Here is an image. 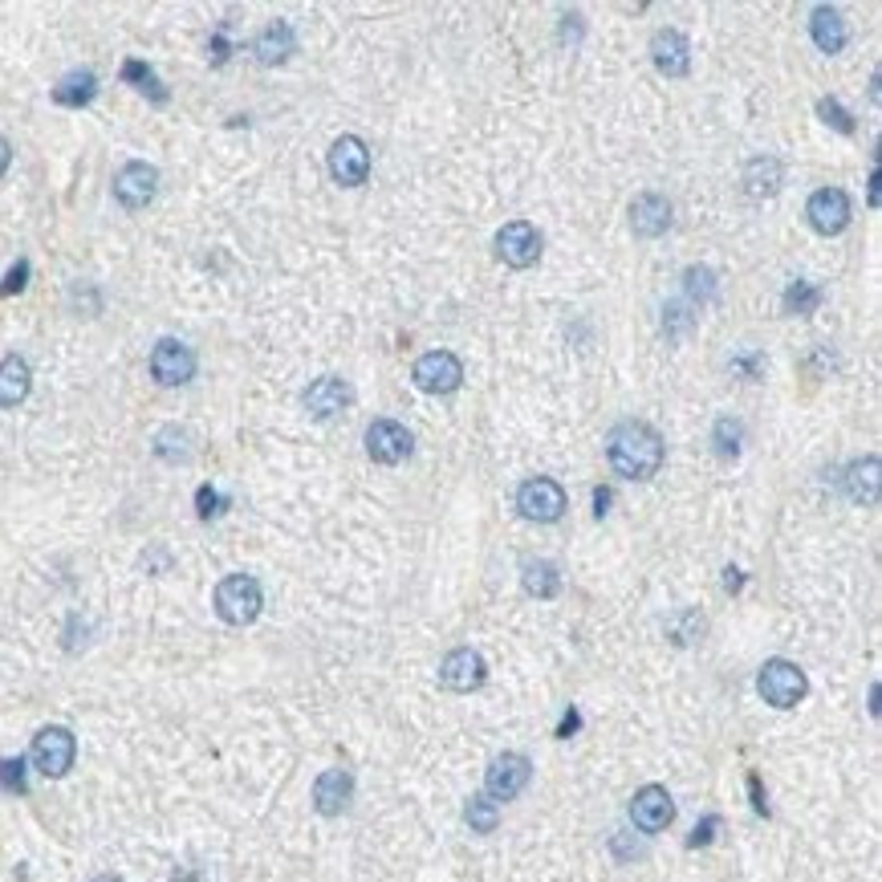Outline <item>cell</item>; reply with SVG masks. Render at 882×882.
<instances>
[{
  "mask_svg": "<svg viewBox=\"0 0 882 882\" xmlns=\"http://www.w3.org/2000/svg\"><path fill=\"white\" fill-rule=\"evenodd\" d=\"M821 302H826V290H821V285H813V281H794V285L785 290V297H781L785 314H797V317L818 314Z\"/></svg>",
  "mask_w": 882,
  "mask_h": 882,
  "instance_id": "obj_28",
  "label": "cell"
},
{
  "mask_svg": "<svg viewBox=\"0 0 882 882\" xmlns=\"http://www.w3.org/2000/svg\"><path fill=\"white\" fill-rule=\"evenodd\" d=\"M252 53L261 65H281L290 62V53H297V33H293L290 21H269L256 41H252Z\"/></svg>",
  "mask_w": 882,
  "mask_h": 882,
  "instance_id": "obj_19",
  "label": "cell"
},
{
  "mask_svg": "<svg viewBox=\"0 0 882 882\" xmlns=\"http://www.w3.org/2000/svg\"><path fill=\"white\" fill-rule=\"evenodd\" d=\"M411 448H416L411 431L403 423H395V419H375L366 428V452H370L375 464H403Z\"/></svg>",
  "mask_w": 882,
  "mask_h": 882,
  "instance_id": "obj_10",
  "label": "cell"
},
{
  "mask_svg": "<svg viewBox=\"0 0 882 882\" xmlns=\"http://www.w3.org/2000/svg\"><path fill=\"white\" fill-rule=\"evenodd\" d=\"M74 756H77L74 732L62 728V724H50V728H41L33 736V765L50 781H57V777H65V773L74 769Z\"/></svg>",
  "mask_w": 882,
  "mask_h": 882,
  "instance_id": "obj_4",
  "label": "cell"
},
{
  "mask_svg": "<svg viewBox=\"0 0 882 882\" xmlns=\"http://www.w3.org/2000/svg\"><path fill=\"white\" fill-rule=\"evenodd\" d=\"M818 114H821V123H826V126L842 130V135H854V118H850V111H846L838 98H818Z\"/></svg>",
  "mask_w": 882,
  "mask_h": 882,
  "instance_id": "obj_34",
  "label": "cell"
},
{
  "mask_svg": "<svg viewBox=\"0 0 882 882\" xmlns=\"http://www.w3.org/2000/svg\"><path fill=\"white\" fill-rule=\"evenodd\" d=\"M781 179H785L781 159H773V155H756V159H748V164H744L741 183H744V191H748L753 200H769L773 191L781 188Z\"/></svg>",
  "mask_w": 882,
  "mask_h": 882,
  "instance_id": "obj_21",
  "label": "cell"
},
{
  "mask_svg": "<svg viewBox=\"0 0 882 882\" xmlns=\"http://www.w3.org/2000/svg\"><path fill=\"white\" fill-rule=\"evenodd\" d=\"M651 62L663 77H683L692 70V45L680 29H659L651 38Z\"/></svg>",
  "mask_w": 882,
  "mask_h": 882,
  "instance_id": "obj_16",
  "label": "cell"
},
{
  "mask_svg": "<svg viewBox=\"0 0 882 882\" xmlns=\"http://www.w3.org/2000/svg\"><path fill=\"white\" fill-rule=\"evenodd\" d=\"M123 82H126V86H135L139 94H147V98H151L155 106H164V102H167L164 82L155 77V70L147 62H135V57H126V62H123Z\"/></svg>",
  "mask_w": 882,
  "mask_h": 882,
  "instance_id": "obj_27",
  "label": "cell"
},
{
  "mask_svg": "<svg viewBox=\"0 0 882 882\" xmlns=\"http://www.w3.org/2000/svg\"><path fill=\"white\" fill-rule=\"evenodd\" d=\"M90 882H123V879H114V874H98V879H90Z\"/></svg>",
  "mask_w": 882,
  "mask_h": 882,
  "instance_id": "obj_47",
  "label": "cell"
},
{
  "mask_svg": "<svg viewBox=\"0 0 882 882\" xmlns=\"http://www.w3.org/2000/svg\"><path fill=\"white\" fill-rule=\"evenodd\" d=\"M155 191H159V171H155L151 164H143V159L126 164L123 171L114 176V200L123 203L126 212L147 208V203L155 200Z\"/></svg>",
  "mask_w": 882,
  "mask_h": 882,
  "instance_id": "obj_11",
  "label": "cell"
},
{
  "mask_svg": "<svg viewBox=\"0 0 882 882\" xmlns=\"http://www.w3.org/2000/svg\"><path fill=\"white\" fill-rule=\"evenodd\" d=\"M326 164H329L334 183H342V188H363L366 176H370V151H366V143L358 139V135H342V139H334Z\"/></svg>",
  "mask_w": 882,
  "mask_h": 882,
  "instance_id": "obj_9",
  "label": "cell"
},
{
  "mask_svg": "<svg viewBox=\"0 0 882 882\" xmlns=\"http://www.w3.org/2000/svg\"><path fill=\"white\" fill-rule=\"evenodd\" d=\"M809 38H813V45H818L821 53H842L850 33H846V21L833 4H818V9L809 13Z\"/></svg>",
  "mask_w": 882,
  "mask_h": 882,
  "instance_id": "obj_22",
  "label": "cell"
},
{
  "mask_svg": "<svg viewBox=\"0 0 882 882\" xmlns=\"http://www.w3.org/2000/svg\"><path fill=\"white\" fill-rule=\"evenodd\" d=\"M354 801V777L346 769H326L314 781V806L322 818H338Z\"/></svg>",
  "mask_w": 882,
  "mask_h": 882,
  "instance_id": "obj_18",
  "label": "cell"
},
{
  "mask_svg": "<svg viewBox=\"0 0 882 882\" xmlns=\"http://www.w3.org/2000/svg\"><path fill=\"white\" fill-rule=\"evenodd\" d=\"M692 326H695V314H687L683 305H668V309H663V329H668V338H683Z\"/></svg>",
  "mask_w": 882,
  "mask_h": 882,
  "instance_id": "obj_36",
  "label": "cell"
},
{
  "mask_svg": "<svg viewBox=\"0 0 882 882\" xmlns=\"http://www.w3.org/2000/svg\"><path fill=\"white\" fill-rule=\"evenodd\" d=\"M533 777V765L529 756L521 753H501L496 760L489 765V773H484V797H492L496 806L501 801H513V797L525 794V785H529Z\"/></svg>",
  "mask_w": 882,
  "mask_h": 882,
  "instance_id": "obj_6",
  "label": "cell"
},
{
  "mask_svg": "<svg viewBox=\"0 0 882 882\" xmlns=\"http://www.w3.org/2000/svg\"><path fill=\"white\" fill-rule=\"evenodd\" d=\"M581 728V716H578V707H569L566 716H561V724H557V741H569L574 732Z\"/></svg>",
  "mask_w": 882,
  "mask_h": 882,
  "instance_id": "obj_41",
  "label": "cell"
},
{
  "mask_svg": "<svg viewBox=\"0 0 882 882\" xmlns=\"http://www.w3.org/2000/svg\"><path fill=\"white\" fill-rule=\"evenodd\" d=\"M630 228H634V237H643V240L663 237V232L671 228V200L668 196H659V191L634 196V203H630Z\"/></svg>",
  "mask_w": 882,
  "mask_h": 882,
  "instance_id": "obj_17",
  "label": "cell"
},
{
  "mask_svg": "<svg viewBox=\"0 0 882 882\" xmlns=\"http://www.w3.org/2000/svg\"><path fill=\"white\" fill-rule=\"evenodd\" d=\"M712 443H716V455L720 460H736L744 448V423L732 416H720L716 428H712Z\"/></svg>",
  "mask_w": 882,
  "mask_h": 882,
  "instance_id": "obj_30",
  "label": "cell"
},
{
  "mask_svg": "<svg viewBox=\"0 0 882 882\" xmlns=\"http://www.w3.org/2000/svg\"><path fill=\"white\" fill-rule=\"evenodd\" d=\"M155 455H159V460H167V464H183V460L191 455L188 431L176 428V423H171V428H164L159 435H155Z\"/></svg>",
  "mask_w": 882,
  "mask_h": 882,
  "instance_id": "obj_32",
  "label": "cell"
},
{
  "mask_svg": "<svg viewBox=\"0 0 882 882\" xmlns=\"http://www.w3.org/2000/svg\"><path fill=\"white\" fill-rule=\"evenodd\" d=\"M228 508V501L220 496V492L212 489V484H200V492H196V513H200V521H212L220 517Z\"/></svg>",
  "mask_w": 882,
  "mask_h": 882,
  "instance_id": "obj_35",
  "label": "cell"
},
{
  "mask_svg": "<svg viewBox=\"0 0 882 882\" xmlns=\"http://www.w3.org/2000/svg\"><path fill=\"white\" fill-rule=\"evenodd\" d=\"M484 680H489V663H484V655L472 651V647H455L452 655L440 663V683L448 692L468 695V692H476Z\"/></svg>",
  "mask_w": 882,
  "mask_h": 882,
  "instance_id": "obj_12",
  "label": "cell"
},
{
  "mask_svg": "<svg viewBox=\"0 0 882 882\" xmlns=\"http://www.w3.org/2000/svg\"><path fill=\"white\" fill-rule=\"evenodd\" d=\"M610 501H615V492L610 489H594V513H598V517L610 513Z\"/></svg>",
  "mask_w": 882,
  "mask_h": 882,
  "instance_id": "obj_42",
  "label": "cell"
},
{
  "mask_svg": "<svg viewBox=\"0 0 882 882\" xmlns=\"http://www.w3.org/2000/svg\"><path fill=\"white\" fill-rule=\"evenodd\" d=\"M630 821L643 833H663L675 821V801L663 785H643L630 801Z\"/></svg>",
  "mask_w": 882,
  "mask_h": 882,
  "instance_id": "obj_15",
  "label": "cell"
},
{
  "mask_svg": "<svg viewBox=\"0 0 882 882\" xmlns=\"http://www.w3.org/2000/svg\"><path fill=\"white\" fill-rule=\"evenodd\" d=\"M33 391V370L21 354H9L0 363V407H21Z\"/></svg>",
  "mask_w": 882,
  "mask_h": 882,
  "instance_id": "obj_23",
  "label": "cell"
},
{
  "mask_svg": "<svg viewBox=\"0 0 882 882\" xmlns=\"http://www.w3.org/2000/svg\"><path fill=\"white\" fill-rule=\"evenodd\" d=\"M756 692L765 695V704H773L777 712H789V707H797L806 700L809 680L806 671L797 668V663H789V659H769L760 668V675H756Z\"/></svg>",
  "mask_w": 882,
  "mask_h": 882,
  "instance_id": "obj_3",
  "label": "cell"
},
{
  "mask_svg": "<svg viewBox=\"0 0 882 882\" xmlns=\"http://www.w3.org/2000/svg\"><path fill=\"white\" fill-rule=\"evenodd\" d=\"M765 354L760 350H741V354H732V370L736 375H744V378H760L765 375Z\"/></svg>",
  "mask_w": 882,
  "mask_h": 882,
  "instance_id": "obj_37",
  "label": "cell"
},
{
  "mask_svg": "<svg viewBox=\"0 0 882 882\" xmlns=\"http://www.w3.org/2000/svg\"><path fill=\"white\" fill-rule=\"evenodd\" d=\"M663 435H659L651 423H639V419H627L618 423L610 435H606V460L618 476L627 480H651L659 476L663 468Z\"/></svg>",
  "mask_w": 882,
  "mask_h": 882,
  "instance_id": "obj_1",
  "label": "cell"
},
{
  "mask_svg": "<svg viewBox=\"0 0 882 882\" xmlns=\"http://www.w3.org/2000/svg\"><path fill=\"white\" fill-rule=\"evenodd\" d=\"M748 797H753V809L760 818H769V801H765V789H760V777L748 773Z\"/></svg>",
  "mask_w": 882,
  "mask_h": 882,
  "instance_id": "obj_40",
  "label": "cell"
},
{
  "mask_svg": "<svg viewBox=\"0 0 882 882\" xmlns=\"http://www.w3.org/2000/svg\"><path fill=\"white\" fill-rule=\"evenodd\" d=\"M228 50H232V45H228V41L220 38V33H216V38H212V62L224 65L228 62Z\"/></svg>",
  "mask_w": 882,
  "mask_h": 882,
  "instance_id": "obj_44",
  "label": "cell"
},
{
  "mask_svg": "<svg viewBox=\"0 0 882 882\" xmlns=\"http://www.w3.org/2000/svg\"><path fill=\"white\" fill-rule=\"evenodd\" d=\"M741 586H744V574H741V569H736V566L724 569V590L736 594V590H741Z\"/></svg>",
  "mask_w": 882,
  "mask_h": 882,
  "instance_id": "obj_43",
  "label": "cell"
},
{
  "mask_svg": "<svg viewBox=\"0 0 882 882\" xmlns=\"http://www.w3.org/2000/svg\"><path fill=\"white\" fill-rule=\"evenodd\" d=\"M846 492L858 504H879V455H867L846 468Z\"/></svg>",
  "mask_w": 882,
  "mask_h": 882,
  "instance_id": "obj_25",
  "label": "cell"
},
{
  "mask_svg": "<svg viewBox=\"0 0 882 882\" xmlns=\"http://www.w3.org/2000/svg\"><path fill=\"white\" fill-rule=\"evenodd\" d=\"M9 164H13V147H9V139L0 135V176L9 171Z\"/></svg>",
  "mask_w": 882,
  "mask_h": 882,
  "instance_id": "obj_45",
  "label": "cell"
},
{
  "mask_svg": "<svg viewBox=\"0 0 882 882\" xmlns=\"http://www.w3.org/2000/svg\"><path fill=\"white\" fill-rule=\"evenodd\" d=\"M350 407V387L342 382V378L326 375L317 378V382H309V391H305V411L314 419H334L338 411H346Z\"/></svg>",
  "mask_w": 882,
  "mask_h": 882,
  "instance_id": "obj_20",
  "label": "cell"
},
{
  "mask_svg": "<svg viewBox=\"0 0 882 882\" xmlns=\"http://www.w3.org/2000/svg\"><path fill=\"white\" fill-rule=\"evenodd\" d=\"M806 216H809V224H813V232L838 237V232H846V224H850V196H846L842 188H818L809 196Z\"/></svg>",
  "mask_w": 882,
  "mask_h": 882,
  "instance_id": "obj_13",
  "label": "cell"
},
{
  "mask_svg": "<svg viewBox=\"0 0 882 882\" xmlns=\"http://www.w3.org/2000/svg\"><path fill=\"white\" fill-rule=\"evenodd\" d=\"M870 208H879V167L870 171Z\"/></svg>",
  "mask_w": 882,
  "mask_h": 882,
  "instance_id": "obj_46",
  "label": "cell"
},
{
  "mask_svg": "<svg viewBox=\"0 0 882 882\" xmlns=\"http://www.w3.org/2000/svg\"><path fill=\"white\" fill-rule=\"evenodd\" d=\"M25 285H29V261L21 256V261H17V265L4 273V281H0V297H17V293L25 290Z\"/></svg>",
  "mask_w": 882,
  "mask_h": 882,
  "instance_id": "obj_38",
  "label": "cell"
},
{
  "mask_svg": "<svg viewBox=\"0 0 882 882\" xmlns=\"http://www.w3.org/2000/svg\"><path fill=\"white\" fill-rule=\"evenodd\" d=\"M716 830H720V818H716V813H707V818L700 821V826H695V830H692V838H687V846H692V850H700V846H712V838H716Z\"/></svg>",
  "mask_w": 882,
  "mask_h": 882,
  "instance_id": "obj_39",
  "label": "cell"
},
{
  "mask_svg": "<svg viewBox=\"0 0 882 882\" xmlns=\"http://www.w3.org/2000/svg\"><path fill=\"white\" fill-rule=\"evenodd\" d=\"M411 382L423 395H452L464 382V366L452 350H428L411 366Z\"/></svg>",
  "mask_w": 882,
  "mask_h": 882,
  "instance_id": "obj_7",
  "label": "cell"
},
{
  "mask_svg": "<svg viewBox=\"0 0 882 882\" xmlns=\"http://www.w3.org/2000/svg\"><path fill=\"white\" fill-rule=\"evenodd\" d=\"M464 821H468V826H472V830H476V833H492V830H496V826H501V806H496L492 797H484V794L468 797Z\"/></svg>",
  "mask_w": 882,
  "mask_h": 882,
  "instance_id": "obj_31",
  "label": "cell"
},
{
  "mask_svg": "<svg viewBox=\"0 0 882 882\" xmlns=\"http://www.w3.org/2000/svg\"><path fill=\"white\" fill-rule=\"evenodd\" d=\"M496 256L508 269H529L542 261V232L529 220H513L496 232Z\"/></svg>",
  "mask_w": 882,
  "mask_h": 882,
  "instance_id": "obj_8",
  "label": "cell"
},
{
  "mask_svg": "<svg viewBox=\"0 0 882 882\" xmlns=\"http://www.w3.org/2000/svg\"><path fill=\"white\" fill-rule=\"evenodd\" d=\"M261 606H265V594H261V581L252 574H228L216 586V615L232 627H249L252 618L261 615Z\"/></svg>",
  "mask_w": 882,
  "mask_h": 882,
  "instance_id": "obj_2",
  "label": "cell"
},
{
  "mask_svg": "<svg viewBox=\"0 0 882 882\" xmlns=\"http://www.w3.org/2000/svg\"><path fill=\"white\" fill-rule=\"evenodd\" d=\"M98 98V77L90 74V70H74V74H65L57 86H53V102L57 106H70V111H82L90 102Z\"/></svg>",
  "mask_w": 882,
  "mask_h": 882,
  "instance_id": "obj_24",
  "label": "cell"
},
{
  "mask_svg": "<svg viewBox=\"0 0 882 882\" xmlns=\"http://www.w3.org/2000/svg\"><path fill=\"white\" fill-rule=\"evenodd\" d=\"M0 789L4 794H29V781H25V760L21 756H9V760H0Z\"/></svg>",
  "mask_w": 882,
  "mask_h": 882,
  "instance_id": "obj_33",
  "label": "cell"
},
{
  "mask_svg": "<svg viewBox=\"0 0 882 882\" xmlns=\"http://www.w3.org/2000/svg\"><path fill=\"white\" fill-rule=\"evenodd\" d=\"M716 290H720V281L707 265L683 269V293H687V302L692 305H707L712 297H716Z\"/></svg>",
  "mask_w": 882,
  "mask_h": 882,
  "instance_id": "obj_29",
  "label": "cell"
},
{
  "mask_svg": "<svg viewBox=\"0 0 882 882\" xmlns=\"http://www.w3.org/2000/svg\"><path fill=\"white\" fill-rule=\"evenodd\" d=\"M521 581L533 598H557V590H561V574H557L554 561H525Z\"/></svg>",
  "mask_w": 882,
  "mask_h": 882,
  "instance_id": "obj_26",
  "label": "cell"
},
{
  "mask_svg": "<svg viewBox=\"0 0 882 882\" xmlns=\"http://www.w3.org/2000/svg\"><path fill=\"white\" fill-rule=\"evenodd\" d=\"M151 375H155V382H164V387H183V382H191V375H196V354H191V346H183V342H176V338L155 342Z\"/></svg>",
  "mask_w": 882,
  "mask_h": 882,
  "instance_id": "obj_14",
  "label": "cell"
},
{
  "mask_svg": "<svg viewBox=\"0 0 882 882\" xmlns=\"http://www.w3.org/2000/svg\"><path fill=\"white\" fill-rule=\"evenodd\" d=\"M517 508L525 521H537V525H554L566 513V489L549 476H533L517 489Z\"/></svg>",
  "mask_w": 882,
  "mask_h": 882,
  "instance_id": "obj_5",
  "label": "cell"
}]
</instances>
